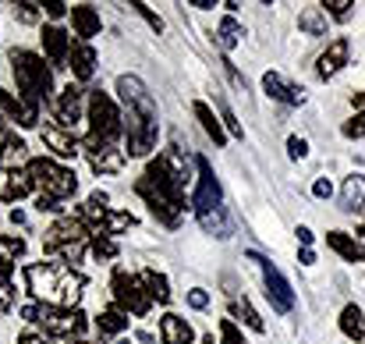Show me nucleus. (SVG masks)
Returning a JSON list of instances; mask_svg holds the SVG:
<instances>
[{
  "instance_id": "f257e3e1",
  "label": "nucleus",
  "mask_w": 365,
  "mask_h": 344,
  "mask_svg": "<svg viewBox=\"0 0 365 344\" xmlns=\"http://www.w3.org/2000/svg\"><path fill=\"white\" fill-rule=\"evenodd\" d=\"M118 96H121L124 135H128V156H149L160 138V121H156V103L138 75H121L118 79Z\"/></svg>"
},
{
  "instance_id": "f03ea898",
  "label": "nucleus",
  "mask_w": 365,
  "mask_h": 344,
  "mask_svg": "<svg viewBox=\"0 0 365 344\" xmlns=\"http://www.w3.org/2000/svg\"><path fill=\"white\" fill-rule=\"evenodd\" d=\"M25 284L36 302L57 305V309H75L86 288V277L64 263H29L25 266Z\"/></svg>"
},
{
  "instance_id": "7ed1b4c3",
  "label": "nucleus",
  "mask_w": 365,
  "mask_h": 344,
  "mask_svg": "<svg viewBox=\"0 0 365 344\" xmlns=\"http://www.w3.org/2000/svg\"><path fill=\"white\" fill-rule=\"evenodd\" d=\"M195 192H192V213L199 221V228L213 238H231V217L224 206V188L210 167L206 156H195Z\"/></svg>"
},
{
  "instance_id": "20e7f679",
  "label": "nucleus",
  "mask_w": 365,
  "mask_h": 344,
  "mask_svg": "<svg viewBox=\"0 0 365 344\" xmlns=\"http://www.w3.org/2000/svg\"><path fill=\"white\" fill-rule=\"evenodd\" d=\"M11 71H14V86H18V100L29 103V107H43L50 103V93H53V75L50 68L43 64V57L36 50H25V46H14L11 54Z\"/></svg>"
},
{
  "instance_id": "39448f33",
  "label": "nucleus",
  "mask_w": 365,
  "mask_h": 344,
  "mask_svg": "<svg viewBox=\"0 0 365 344\" xmlns=\"http://www.w3.org/2000/svg\"><path fill=\"white\" fill-rule=\"evenodd\" d=\"M25 171H29V178H32L36 196H50L53 203H68V199H75V192H78L75 171H68L64 163H57V160H50V156H32Z\"/></svg>"
},
{
  "instance_id": "423d86ee",
  "label": "nucleus",
  "mask_w": 365,
  "mask_h": 344,
  "mask_svg": "<svg viewBox=\"0 0 365 344\" xmlns=\"http://www.w3.org/2000/svg\"><path fill=\"white\" fill-rule=\"evenodd\" d=\"M21 316L36 327H43L46 338H61V341H82L86 334V316L78 309H57V305H43V302H32L21 309Z\"/></svg>"
},
{
  "instance_id": "0eeeda50",
  "label": "nucleus",
  "mask_w": 365,
  "mask_h": 344,
  "mask_svg": "<svg viewBox=\"0 0 365 344\" xmlns=\"http://www.w3.org/2000/svg\"><path fill=\"white\" fill-rule=\"evenodd\" d=\"M86 121H89V131L93 138L100 142H121L124 135V117H121V107L110 93H89V103H86Z\"/></svg>"
},
{
  "instance_id": "6e6552de",
  "label": "nucleus",
  "mask_w": 365,
  "mask_h": 344,
  "mask_svg": "<svg viewBox=\"0 0 365 344\" xmlns=\"http://www.w3.org/2000/svg\"><path fill=\"white\" fill-rule=\"evenodd\" d=\"M110 295H114V305L128 313V316H145L153 309V298L142 284V273H128V270H114V280H110Z\"/></svg>"
},
{
  "instance_id": "1a4fd4ad",
  "label": "nucleus",
  "mask_w": 365,
  "mask_h": 344,
  "mask_svg": "<svg viewBox=\"0 0 365 344\" xmlns=\"http://www.w3.org/2000/svg\"><path fill=\"white\" fill-rule=\"evenodd\" d=\"M78 217H82V224L89 228V234H107V238L135 228V213L110 210V206H93V203H86V206L78 210Z\"/></svg>"
},
{
  "instance_id": "9d476101",
  "label": "nucleus",
  "mask_w": 365,
  "mask_h": 344,
  "mask_svg": "<svg viewBox=\"0 0 365 344\" xmlns=\"http://www.w3.org/2000/svg\"><path fill=\"white\" fill-rule=\"evenodd\" d=\"M86 103H89V89L78 82H68L61 89V96L53 100V124L64 131H75V124L86 114Z\"/></svg>"
},
{
  "instance_id": "9b49d317",
  "label": "nucleus",
  "mask_w": 365,
  "mask_h": 344,
  "mask_svg": "<svg viewBox=\"0 0 365 344\" xmlns=\"http://www.w3.org/2000/svg\"><path fill=\"white\" fill-rule=\"evenodd\" d=\"M248 259H252V263H259L262 280H266V298L273 302V309H277V313H291V309H294V291H291L287 277H284L269 259H262L259 252H248Z\"/></svg>"
},
{
  "instance_id": "f8f14e48",
  "label": "nucleus",
  "mask_w": 365,
  "mask_h": 344,
  "mask_svg": "<svg viewBox=\"0 0 365 344\" xmlns=\"http://www.w3.org/2000/svg\"><path fill=\"white\" fill-rule=\"evenodd\" d=\"M135 192H138V199L149 206V213H153L163 228H178V224H181L185 213H181V210H178V206H174V203H170V199L149 181V178H138V181H135Z\"/></svg>"
},
{
  "instance_id": "ddd939ff",
  "label": "nucleus",
  "mask_w": 365,
  "mask_h": 344,
  "mask_svg": "<svg viewBox=\"0 0 365 344\" xmlns=\"http://www.w3.org/2000/svg\"><path fill=\"white\" fill-rule=\"evenodd\" d=\"M82 153H86V160H89V167L96 174H118L124 167V149L118 142H100V138L86 135L82 138Z\"/></svg>"
},
{
  "instance_id": "4468645a",
  "label": "nucleus",
  "mask_w": 365,
  "mask_h": 344,
  "mask_svg": "<svg viewBox=\"0 0 365 344\" xmlns=\"http://www.w3.org/2000/svg\"><path fill=\"white\" fill-rule=\"evenodd\" d=\"M75 241H89V228L82 224L78 213H75V217H61L57 224H50L46 234H43V248H46L50 256H57L61 248H68V245H75Z\"/></svg>"
},
{
  "instance_id": "2eb2a0df",
  "label": "nucleus",
  "mask_w": 365,
  "mask_h": 344,
  "mask_svg": "<svg viewBox=\"0 0 365 344\" xmlns=\"http://www.w3.org/2000/svg\"><path fill=\"white\" fill-rule=\"evenodd\" d=\"M43 146L53 153V156H61V160H75L78 153H82V142L75 138V131H64V128H57V124H43Z\"/></svg>"
},
{
  "instance_id": "dca6fc26",
  "label": "nucleus",
  "mask_w": 365,
  "mask_h": 344,
  "mask_svg": "<svg viewBox=\"0 0 365 344\" xmlns=\"http://www.w3.org/2000/svg\"><path fill=\"white\" fill-rule=\"evenodd\" d=\"M0 124H21V128H36L39 124V107L21 103L18 96L0 89Z\"/></svg>"
},
{
  "instance_id": "f3484780",
  "label": "nucleus",
  "mask_w": 365,
  "mask_h": 344,
  "mask_svg": "<svg viewBox=\"0 0 365 344\" xmlns=\"http://www.w3.org/2000/svg\"><path fill=\"white\" fill-rule=\"evenodd\" d=\"M43 54L53 68H68V54H71V36L61 25H43Z\"/></svg>"
},
{
  "instance_id": "a211bd4d",
  "label": "nucleus",
  "mask_w": 365,
  "mask_h": 344,
  "mask_svg": "<svg viewBox=\"0 0 365 344\" xmlns=\"http://www.w3.org/2000/svg\"><path fill=\"white\" fill-rule=\"evenodd\" d=\"M262 89H266V96L277 100V103H287V107H302V103H305V89L291 86L280 71H266V75H262Z\"/></svg>"
},
{
  "instance_id": "6ab92c4d",
  "label": "nucleus",
  "mask_w": 365,
  "mask_h": 344,
  "mask_svg": "<svg viewBox=\"0 0 365 344\" xmlns=\"http://www.w3.org/2000/svg\"><path fill=\"white\" fill-rule=\"evenodd\" d=\"M29 146H25V138L21 135H4L0 138V171H7V174H14V171H25L29 167Z\"/></svg>"
},
{
  "instance_id": "aec40b11",
  "label": "nucleus",
  "mask_w": 365,
  "mask_h": 344,
  "mask_svg": "<svg viewBox=\"0 0 365 344\" xmlns=\"http://www.w3.org/2000/svg\"><path fill=\"white\" fill-rule=\"evenodd\" d=\"M348 54H351V46H348V39H334L323 54H319V61H316V75L327 82V79H334L344 64H348Z\"/></svg>"
},
{
  "instance_id": "412c9836",
  "label": "nucleus",
  "mask_w": 365,
  "mask_h": 344,
  "mask_svg": "<svg viewBox=\"0 0 365 344\" xmlns=\"http://www.w3.org/2000/svg\"><path fill=\"white\" fill-rule=\"evenodd\" d=\"M68 68H71V75L78 79V86H86L93 75H96V50L89 46V43H71V54H68Z\"/></svg>"
},
{
  "instance_id": "4be33fe9",
  "label": "nucleus",
  "mask_w": 365,
  "mask_h": 344,
  "mask_svg": "<svg viewBox=\"0 0 365 344\" xmlns=\"http://www.w3.org/2000/svg\"><path fill=\"white\" fill-rule=\"evenodd\" d=\"M71 29H75L78 43H89V39H93V36H100V29H103L100 11H96V7H89V4L71 7Z\"/></svg>"
},
{
  "instance_id": "5701e85b",
  "label": "nucleus",
  "mask_w": 365,
  "mask_h": 344,
  "mask_svg": "<svg viewBox=\"0 0 365 344\" xmlns=\"http://www.w3.org/2000/svg\"><path fill=\"white\" fill-rule=\"evenodd\" d=\"M327 245H330L344 263H362L365 259L362 241H359L355 234H348V231H327Z\"/></svg>"
},
{
  "instance_id": "b1692460",
  "label": "nucleus",
  "mask_w": 365,
  "mask_h": 344,
  "mask_svg": "<svg viewBox=\"0 0 365 344\" xmlns=\"http://www.w3.org/2000/svg\"><path fill=\"white\" fill-rule=\"evenodd\" d=\"M160 341L163 344H192L195 341V330H192L178 313H163V316H160Z\"/></svg>"
},
{
  "instance_id": "393cba45",
  "label": "nucleus",
  "mask_w": 365,
  "mask_h": 344,
  "mask_svg": "<svg viewBox=\"0 0 365 344\" xmlns=\"http://www.w3.org/2000/svg\"><path fill=\"white\" fill-rule=\"evenodd\" d=\"M160 160H163V167L170 171V178L181 185V188H188L192 181H195V174H192V163L185 160V153L178 149V146H170V149H163L160 153Z\"/></svg>"
},
{
  "instance_id": "a878e982",
  "label": "nucleus",
  "mask_w": 365,
  "mask_h": 344,
  "mask_svg": "<svg viewBox=\"0 0 365 344\" xmlns=\"http://www.w3.org/2000/svg\"><path fill=\"white\" fill-rule=\"evenodd\" d=\"M192 114H195V121L202 124V131L217 142V146H224L227 142V131H224V124H220V117L213 114V107L210 103H202V100H195L192 103Z\"/></svg>"
},
{
  "instance_id": "bb28decb",
  "label": "nucleus",
  "mask_w": 365,
  "mask_h": 344,
  "mask_svg": "<svg viewBox=\"0 0 365 344\" xmlns=\"http://www.w3.org/2000/svg\"><path fill=\"white\" fill-rule=\"evenodd\" d=\"M245 36V25L235 18V14H227V18H220V25H217V36H213V43L220 46V54H231L238 43H242Z\"/></svg>"
},
{
  "instance_id": "cd10ccee",
  "label": "nucleus",
  "mask_w": 365,
  "mask_h": 344,
  "mask_svg": "<svg viewBox=\"0 0 365 344\" xmlns=\"http://www.w3.org/2000/svg\"><path fill=\"white\" fill-rule=\"evenodd\" d=\"M362 206H365V174H351L341 185V210L344 213H355Z\"/></svg>"
},
{
  "instance_id": "c85d7f7f",
  "label": "nucleus",
  "mask_w": 365,
  "mask_h": 344,
  "mask_svg": "<svg viewBox=\"0 0 365 344\" xmlns=\"http://www.w3.org/2000/svg\"><path fill=\"white\" fill-rule=\"evenodd\" d=\"M32 192H36V188H32L29 171H14V174H7L0 199H4V203H18V199H25V196H32Z\"/></svg>"
},
{
  "instance_id": "c756f323",
  "label": "nucleus",
  "mask_w": 365,
  "mask_h": 344,
  "mask_svg": "<svg viewBox=\"0 0 365 344\" xmlns=\"http://www.w3.org/2000/svg\"><path fill=\"white\" fill-rule=\"evenodd\" d=\"M21 256H25V238H18V234H0V273H11Z\"/></svg>"
},
{
  "instance_id": "7c9ffc66",
  "label": "nucleus",
  "mask_w": 365,
  "mask_h": 344,
  "mask_svg": "<svg viewBox=\"0 0 365 344\" xmlns=\"http://www.w3.org/2000/svg\"><path fill=\"white\" fill-rule=\"evenodd\" d=\"M142 284H145V291H149L153 302L170 305V280H167V273H160V270H142Z\"/></svg>"
},
{
  "instance_id": "2f4dec72",
  "label": "nucleus",
  "mask_w": 365,
  "mask_h": 344,
  "mask_svg": "<svg viewBox=\"0 0 365 344\" xmlns=\"http://www.w3.org/2000/svg\"><path fill=\"white\" fill-rule=\"evenodd\" d=\"M341 334L351 338V341L365 338V313L359 305H344V309H341Z\"/></svg>"
},
{
  "instance_id": "473e14b6",
  "label": "nucleus",
  "mask_w": 365,
  "mask_h": 344,
  "mask_svg": "<svg viewBox=\"0 0 365 344\" xmlns=\"http://www.w3.org/2000/svg\"><path fill=\"white\" fill-rule=\"evenodd\" d=\"M96 327H100V334H110V338H118L128 330V313H121L118 305H110V309H103L100 316H96Z\"/></svg>"
},
{
  "instance_id": "72a5a7b5",
  "label": "nucleus",
  "mask_w": 365,
  "mask_h": 344,
  "mask_svg": "<svg viewBox=\"0 0 365 344\" xmlns=\"http://www.w3.org/2000/svg\"><path fill=\"white\" fill-rule=\"evenodd\" d=\"M118 241L114 238H107V234H93L89 238V256L96 259V263H114L118 259Z\"/></svg>"
},
{
  "instance_id": "f704fd0d",
  "label": "nucleus",
  "mask_w": 365,
  "mask_h": 344,
  "mask_svg": "<svg viewBox=\"0 0 365 344\" xmlns=\"http://www.w3.org/2000/svg\"><path fill=\"white\" fill-rule=\"evenodd\" d=\"M298 29H302L305 36H327V14H323L319 7H305V11L298 14Z\"/></svg>"
},
{
  "instance_id": "c9c22d12",
  "label": "nucleus",
  "mask_w": 365,
  "mask_h": 344,
  "mask_svg": "<svg viewBox=\"0 0 365 344\" xmlns=\"http://www.w3.org/2000/svg\"><path fill=\"white\" fill-rule=\"evenodd\" d=\"M235 309H238V316H242V323L248 327V330H255V334H262V330H266V323H262V316L255 313V305L248 302V295H242V298L235 302Z\"/></svg>"
},
{
  "instance_id": "e433bc0d",
  "label": "nucleus",
  "mask_w": 365,
  "mask_h": 344,
  "mask_svg": "<svg viewBox=\"0 0 365 344\" xmlns=\"http://www.w3.org/2000/svg\"><path fill=\"white\" fill-rule=\"evenodd\" d=\"M351 7H355L351 0H323V4H319V11L330 14V18H337V21H348V18H351Z\"/></svg>"
},
{
  "instance_id": "4c0bfd02",
  "label": "nucleus",
  "mask_w": 365,
  "mask_h": 344,
  "mask_svg": "<svg viewBox=\"0 0 365 344\" xmlns=\"http://www.w3.org/2000/svg\"><path fill=\"white\" fill-rule=\"evenodd\" d=\"M14 18H18L21 25H36V21L43 18V7H39V4H29V0H18V4H14Z\"/></svg>"
},
{
  "instance_id": "58836bf2",
  "label": "nucleus",
  "mask_w": 365,
  "mask_h": 344,
  "mask_svg": "<svg viewBox=\"0 0 365 344\" xmlns=\"http://www.w3.org/2000/svg\"><path fill=\"white\" fill-rule=\"evenodd\" d=\"M220 124H224V131H231L235 138H245V128H242V121L235 117V111L220 100Z\"/></svg>"
},
{
  "instance_id": "ea45409f",
  "label": "nucleus",
  "mask_w": 365,
  "mask_h": 344,
  "mask_svg": "<svg viewBox=\"0 0 365 344\" xmlns=\"http://www.w3.org/2000/svg\"><path fill=\"white\" fill-rule=\"evenodd\" d=\"M14 309V280L11 273H0V313H11Z\"/></svg>"
},
{
  "instance_id": "a19ab883",
  "label": "nucleus",
  "mask_w": 365,
  "mask_h": 344,
  "mask_svg": "<svg viewBox=\"0 0 365 344\" xmlns=\"http://www.w3.org/2000/svg\"><path fill=\"white\" fill-rule=\"evenodd\" d=\"M341 131H344V138H365V114H355L351 121H344Z\"/></svg>"
},
{
  "instance_id": "79ce46f5",
  "label": "nucleus",
  "mask_w": 365,
  "mask_h": 344,
  "mask_svg": "<svg viewBox=\"0 0 365 344\" xmlns=\"http://www.w3.org/2000/svg\"><path fill=\"white\" fill-rule=\"evenodd\" d=\"M220 344H248L231 320H220Z\"/></svg>"
},
{
  "instance_id": "37998d69",
  "label": "nucleus",
  "mask_w": 365,
  "mask_h": 344,
  "mask_svg": "<svg viewBox=\"0 0 365 344\" xmlns=\"http://www.w3.org/2000/svg\"><path fill=\"white\" fill-rule=\"evenodd\" d=\"M131 7H135V11H138V14L149 21V29H153V32H163V18H160V14H156L149 4H131Z\"/></svg>"
},
{
  "instance_id": "c03bdc74",
  "label": "nucleus",
  "mask_w": 365,
  "mask_h": 344,
  "mask_svg": "<svg viewBox=\"0 0 365 344\" xmlns=\"http://www.w3.org/2000/svg\"><path fill=\"white\" fill-rule=\"evenodd\" d=\"M287 153H291V160H305L309 156V142L302 135H291L287 138Z\"/></svg>"
},
{
  "instance_id": "a18cd8bd",
  "label": "nucleus",
  "mask_w": 365,
  "mask_h": 344,
  "mask_svg": "<svg viewBox=\"0 0 365 344\" xmlns=\"http://www.w3.org/2000/svg\"><path fill=\"white\" fill-rule=\"evenodd\" d=\"M39 7H43V14H46V18H53V21H57V18H64V14H71V7H68V4H61V0H46V4H39Z\"/></svg>"
},
{
  "instance_id": "49530a36",
  "label": "nucleus",
  "mask_w": 365,
  "mask_h": 344,
  "mask_svg": "<svg viewBox=\"0 0 365 344\" xmlns=\"http://www.w3.org/2000/svg\"><path fill=\"white\" fill-rule=\"evenodd\" d=\"M188 305H192V309H206V305H210V295H206L202 288H192V291H188Z\"/></svg>"
},
{
  "instance_id": "de8ad7c7",
  "label": "nucleus",
  "mask_w": 365,
  "mask_h": 344,
  "mask_svg": "<svg viewBox=\"0 0 365 344\" xmlns=\"http://www.w3.org/2000/svg\"><path fill=\"white\" fill-rule=\"evenodd\" d=\"M312 196H316V199H330V196H334V185H330L327 178H319V181L312 185Z\"/></svg>"
},
{
  "instance_id": "09e8293b",
  "label": "nucleus",
  "mask_w": 365,
  "mask_h": 344,
  "mask_svg": "<svg viewBox=\"0 0 365 344\" xmlns=\"http://www.w3.org/2000/svg\"><path fill=\"white\" fill-rule=\"evenodd\" d=\"M36 210L39 213H53V210H61V203H53L50 196H36Z\"/></svg>"
},
{
  "instance_id": "8fccbe9b",
  "label": "nucleus",
  "mask_w": 365,
  "mask_h": 344,
  "mask_svg": "<svg viewBox=\"0 0 365 344\" xmlns=\"http://www.w3.org/2000/svg\"><path fill=\"white\" fill-rule=\"evenodd\" d=\"M18 344H50V338H46V334H36V330H25V334L18 338Z\"/></svg>"
},
{
  "instance_id": "3c124183",
  "label": "nucleus",
  "mask_w": 365,
  "mask_h": 344,
  "mask_svg": "<svg viewBox=\"0 0 365 344\" xmlns=\"http://www.w3.org/2000/svg\"><path fill=\"white\" fill-rule=\"evenodd\" d=\"M294 234H298V241H302V248H312V238H316V234H312V231L305 228V224H298V231H294Z\"/></svg>"
},
{
  "instance_id": "603ef678",
  "label": "nucleus",
  "mask_w": 365,
  "mask_h": 344,
  "mask_svg": "<svg viewBox=\"0 0 365 344\" xmlns=\"http://www.w3.org/2000/svg\"><path fill=\"white\" fill-rule=\"evenodd\" d=\"M298 263H302V266H312V263H316V252H312V248H302V252H298Z\"/></svg>"
},
{
  "instance_id": "864d4df0",
  "label": "nucleus",
  "mask_w": 365,
  "mask_h": 344,
  "mask_svg": "<svg viewBox=\"0 0 365 344\" xmlns=\"http://www.w3.org/2000/svg\"><path fill=\"white\" fill-rule=\"evenodd\" d=\"M351 103H355V114H365V93H355Z\"/></svg>"
},
{
  "instance_id": "5fc2aeb1",
  "label": "nucleus",
  "mask_w": 365,
  "mask_h": 344,
  "mask_svg": "<svg viewBox=\"0 0 365 344\" xmlns=\"http://www.w3.org/2000/svg\"><path fill=\"white\" fill-rule=\"evenodd\" d=\"M192 7H199V11H210V7H213V0H192Z\"/></svg>"
},
{
  "instance_id": "6e6d98bb",
  "label": "nucleus",
  "mask_w": 365,
  "mask_h": 344,
  "mask_svg": "<svg viewBox=\"0 0 365 344\" xmlns=\"http://www.w3.org/2000/svg\"><path fill=\"white\" fill-rule=\"evenodd\" d=\"M202 344H213V334H206V338H202Z\"/></svg>"
},
{
  "instance_id": "4d7b16f0",
  "label": "nucleus",
  "mask_w": 365,
  "mask_h": 344,
  "mask_svg": "<svg viewBox=\"0 0 365 344\" xmlns=\"http://www.w3.org/2000/svg\"><path fill=\"white\" fill-rule=\"evenodd\" d=\"M71 344H96V341H71Z\"/></svg>"
},
{
  "instance_id": "13d9d810",
  "label": "nucleus",
  "mask_w": 365,
  "mask_h": 344,
  "mask_svg": "<svg viewBox=\"0 0 365 344\" xmlns=\"http://www.w3.org/2000/svg\"><path fill=\"white\" fill-rule=\"evenodd\" d=\"M359 234H362V238H365V224H362V228H359Z\"/></svg>"
},
{
  "instance_id": "bf43d9fd",
  "label": "nucleus",
  "mask_w": 365,
  "mask_h": 344,
  "mask_svg": "<svg viewBox=\"0 0 365 344\" xmlns=\"http://www.w3.org/2000/svg\"><path fill=\"white\" fill-rule=\"evenodd\" d=\"M124 344H131V341H124Z\"/></svg>"
}]
</instances>
